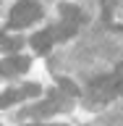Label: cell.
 Returning <instances> with one entry per match:
<instances>
[{"mask_svg":"<svg viewBox=\"0 0 123 126\" xmlns=\"http://www.w3.org/2000/svg\"><path fill=\"white\" fill-rule=\"evenodd\" d=\"M21 97H18V89H11V92L0 94V108H5V105H11V102H18Z\"/></svg>","mask_w":123,"mask_h":126,"instance_id":"30bf717a","label":"cell"},{"mask_svg":"<svg viewBox=\"0 0 123 126\" xmlns=\"http://www.w3.org/2000/svg\"><path fill=\"white\" fill-rule=\"evenodd\" d=\"M29 58H24V55H11V58H5V61L0 63V74L3 76H13V74H21V71L29 68Z\"/></svg>","mask_w":123,"mask_h":126,"instance_id":"3957f363","label":"cell"},{"mask_svg":"<svg viewBox=\"0 0 123 126\" xmlns=\"http://www.w3.org/2000/svg\"><path fill=\"white\" fill-rule=\"evenodd\" d=\"M115 74H118V76H123V63H118V68H115Z\"/></svg>","mask_w":123,"mask_h":126,"instance_id":"8fae6325","label":"cell"},{"mask_svg":"<svg viewBox=\"0 0 123 126\" xmlns=\"http://www.w3.org/2000/svg\"><path fill=\"white\" fill-rule=\"evenodd\" d=\"M115 94H123V76H118L115 71L108 76H97L94 81H89V89H86V97L92 102H105Z\"/></svg>","mask_w":123,"mask_h":126,"instance_id":"6da1fadb","label":"cell"},{"mask_svg":"<svg viewBox=\"0 0 123 126\" xmlns=\"http://www.w3.org/2000/svg\"><path fill=\"white\" fill-rule=\"evenodd\" d=\"M76 29H79L76 24L60 21V24H58V26H53V29H50V32H53V37H55V39H68V37H73V34H76Z\"/></svg>","mask_w":123,"mask_h":126,"instance_id":"8992f818","label":"cell"},{"mask_svg":"<svg viewBox=\"0 0 123 126\" xmlns=\"http://www.w3.org/2000/svg\"><path fill=\"white\" fill-rule=\"evenodd\" d=\"M42 16V8H39L37 0H18L11 11V26L13 29H21V26H29L31 21H37Z\"/></svg>","mask_w":123,"mask_h":126,"instance_id":"7a4b0ae2","label":"cell"},{"mask_svg":"<svg viewBox=\"0 0 123 126\" xmlns=\"http://www.w3.org/2000/svg\"><path fill=\"white\" fill-rule=\"evenodd\" d=\"M37 126H42V124H37Z\"/></svg>","mask_w":123,"mask_h":126,"instance_id":"7c38bea8","label":"cell"},{"mask_svg":"<svg viewBox=\"0 0 123 126\" xmlns=\"http://www.w3.org/2000/svg\"><path fill=\"white\" fill-rule=\"evenodd\" d=\"M58 89L66 92V94H71V97H79V87L73 84L71 79H60V81H58Z\"/></svg>","mask_w":123,"mask_h":126,"instance_id":"9c48e42d","label":"cell"},{"mask_svg":"<svg viewBox=\"0 0 123 126\" xmlns=\"http://www.w3.org/2000/svg\"><path fill=\"white\" fill-rule=\"evenodd\" d=\"M53 39H55V37H53V32L45 29V32H37V34L29 39V42H31V47H34L39 55H42V53H47V50L53 47Z\"/></svg>","mask_w":123,"mask_h":126,"instance_id":"277c9868","label":"cell"},{"mask_svg":"<svg viewBox=\"0 0 123 126\" xmlns=\"http://www.w3.org/2000/svg\"><path fill=\"white\" fill-rule=\"evenodd\" d=\"M21 37H5V34H0V47L8 50V53H16V50H21Z\"/></svg>","mask_w":123,"mask_h":126,"instance_id":"ba28073f","label":"cell"},{"mask_svg":"<svg viewBox=\"0 0 123 126\" xmlns=\"http://www.w3.org/2000/svg\"><path fill=\"white\" fill-rule=\"evenodd\" d=\"M60 18L63 21H68V24H81V11H79L76 5H68V3H63L60 5Z\"/></svg>","mask_w":123,"mask_h":126,"instance_id":"52a82bcc","label":"cell"},{"mask_svg":"<svg viewBox=\"0 0 123 126\" xmlns=\"http://www.w3.org/2000/svg\"><path fill=\"white\" fill-rule=\"evenodd\" d=\"M60 108L58 105V100H47V102H42V105H34V108H26V110H21V116H50V113H55V110Z\"/></svg>","mask_w":123,"mask_h":126,"instance_id":"5b68a950","label":"cell"}]
</instances>
